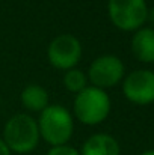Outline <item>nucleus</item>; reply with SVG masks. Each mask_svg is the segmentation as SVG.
I'll use <instances>...</instances> for the list:
<instances>
[{"label":"nucleus","mask_w":154,"mask_h":155,"mask_svg":"<svg viewBox=\"0 0 154 155\" xmlns=\"http://www.w3.org/2000/svg\"><path fill=\"white\" fill-rule=\"evenodd\" d=\"M39 140L38 124L27 114L11 117L5 127V145L9 151L26 154L35 149Z\"/></svg>","instance_id":"1"},{"label":"nucleus","mask_w":154,"mask_h":155,"mask_svg":"<svg viewBox=\"0 0 154 155\" xmlns=\"http://www.w3.org/2000/svg\"><path fill=\"white\" fill-rule=\"evenodd\" d=\"M39 136L53 146H62L73 134V119L67 108L60 105L46 107L38 124Z\"/></svg>","instance_id":"2"},{"label":"nucleus","mask_w":154,"mask_h":155,"mask_svg":"<svg viewBox=\"0 0 154 155\" xmlns=\"http://www.w3.org/2000/svg\"><path fill=\"white\" fill-rule=\"evenodd\" d=\"M74 111L80 122L95 125L103 122L110 111V100L98 87H85L74 101Z\"/></svg>","instance_id":"3"},{"label":"nucleus","mask_w":154,"mask_h":155,"mask_svg":"<svg viewBox=\"0 0 154 155\" xmlns=\"http://www.w3.org/2000/svg\"><path fill=\"white\" fill-rule=\"evenodd\" d=\"M112 23L121 30H139L148 18L145 0H109Z\"/></svg>","instance_id":"4"},{"label":"nucleus","mask_w":154,"mask_h":155,"mask_svg":"<svg viewBox=\"0 0 154 155\" xmlns=\"http://www.w3.org/2000/svg\"><path fill=\"white\" fill-rule=\"evenodd\" d=\"M124 95L132 103L147 105L154 103V72L150 69H138L128 74L122 84Z\"/></svg>","instance_id":"5"},{"label":"nucleus","mask_w":154,"mask_h":155,"mask_svg":"<svg viewBox=\"0 0 154 155\" xmlns=\"http://www.w3.org/2000/svg\"><path fill=\"white\" fill-rule=\"evenodd\" d=\"M47 53L53 66L59 69H70L80 60L82 45L74 36L60 35L51 41Z\"/></svg>","instance_id":"6"},{"label":"nucleus","mask_w":154,"mask_h":155,"mask_svg":"<svg viewBox=\"0 0 154 155\" xmlns=\"http://www.w3.org/2000/svg\"><path fill=\"white\" fill-rule=\"evenodd\" d=\"M124 75V65L121 59L115 56H101L95 59L89 68V80L94 83V87L98 89L112 87Z\"/></svg>","instance_id":"7"},{"label":"nucleus","mask_w":154,"mask_h":155,"mask_svg":"<svg viewBox=\"0 0 154 155\" xmlns=\"http://www.w3.org/2000/svg\"><path fill=\"white\" fill-rule=\"evenodd\" d=\"M132 51L141 62H154V29L144 27L136 30L132 39Z\"/></svg>","instance_id":"8"},{"label":"nucleus","mask_w":154,"mask_h":155,"mask_svg":"<svg viewBox=\"0 0 154 155\" xmlns=\"http://www.w3.org/2000/svg\"><path fill=\"white\" fill-rule=\"evenodd\" d=\"M82 155H119V145L112 136L95 134L85 142Z\"/></svg>","instance_id":"9"},{"label":"nucleus","mask_w":154,"mask_h":155,"mask_svg":"<svg viewBox=\"0 0 154 155\" xmlns=\"http://www.w3.org/2000/svg\"><path fill=\"white\" fill-rule=\"evenodd\" d=\"M21 103L26 108L29 110H33V111H43L47 103H49V95L47 92L38 86V84H30L27 86L23 94H21Z\"/></svg>","instance_id":"10"},{"label":"nucleus","mask_w":154,"mask_h":155,"mask_svg":"<svg viewBox=\"0 0 154 155\" xmlns=\"http://www.w3.org/2000/svg\"><path fill=\"white\" fill-rule=\"evenodd\" d=\"M63 83L68 91L71 92H82L86 87V77L82 71L79 69H71L65 74Z\"/></svg>","instance_id":"11"},{"label":"nucleus","mask_w":154,"mask_h":155,"mask_svg":"<svg viewBox=\"0 0 154 155\" xmlns=\"http://www.w3.org/2000/svg\"><path fill=\"white\" fill-rule=\"evenodd\" d=\"M47 155H80V154H79L76 149L62 145V146H54V148H51Z\"/></svg>","instance_id":"12"},{"label":"nucleus","mask_w":154,"mask_h":155,"mask_svg":"<svg viewBox=\"0 0 154 155\" xmlns=\"http://www.w3.org/2000/svg\"><path fill=\"white\" fill-rule=\"evenodd\" d=\"M0 155H11V151L8 149V146L5 145L3 140H0Z\"/></svg>","instance_id":"13"},{"label":"nucleus","mask_w":154,"mask_h":155,"mask_svg":"<svg viewBox=\"0 0 154 155\" xmlns=\"http://www.w3.org/2000/svg\"><path fill=\"white\" fill-rule=\"evenodd\" d=\"M142 155H154V149L153 151H147V152H144Z\"/></svg>","instance_id":"14"}]
</instances>
